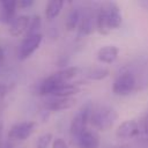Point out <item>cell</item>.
Returning <instances> with one entry per match:
<instances>
[{
	"mask_svg": "<svg viewBox=\"0 0 148 148\" xmlns=\"http://www.w3.org/2000/svg\"><path fill=\"white\" fill-rule=\"evenodd\" d=\"M94 28H96V16L94 18V13L90 10H83L77 27V35L82 37L88 36L94 31Z\"/></svg>",
	"mask_w": 148,
	"mask_h": 148,
	"instance_id": "cell-9",
	"label": "cell"
},
{
	"mask_svg": "<svg viewBox=\"0 0 148 148\" xmlns=\"http://www.w3.org/2000/svg\"><path fill=\"white\" fill-rule=\"evenodd\" d=\"M117 119H118V113L113 108L109 105H101L94 108L89 124L95 130L108 131L113 126Z\"/></svg>",
	"mask_w": 148,
	"mask_h": 148,
	"instance_id": "cell-2",
	"label": "cell"
},
{
	"mask_svg": "<svg viewBox=\"0 0 148 148\" xmlns=\"http://www.w3.org/2000/svg\"><path fill=\"white\" fill-rule=\"evenodd\" d=\"M6 94H7V86L3 83H0V112L2 108V101L6 97Z\"/></svg>",
	"mask_w": 148,
	"mask_h": 148,
	"instance_id": "cell-23",
	"label": "cell"
},
{
	"mask_svg": "<svg viewBox=\"0 0 148 148\" xmlns=\"http://www.w3.org/2000/svg\"><path fill=\"white\" fill-rule=\"evenodd\" d=\"M110 75V71L106 67L103 66H98V67H92L90 69H88L86 76L90 80H95V81H101L104 80L105 77H108Z\"/></svg>",
	"mask_w": 148,
	"mask_h": 148,
	"instance_id": "cell-18",
	"label": "cell"
},
{
	"mask_svg": "<svg viewBox=\"0 0 148 148\" xmlns=\"http://www.w3.org/2000/svg\"><path fill=\"white\" fill-rule=\"evenodd\" d=\"M92 110H94L92 103L87 102L80 108V110L73 117L71 125H69V133L73 139H76L80 134H82L86 130H88V124L90 123Z\"/></svg>",
	"mask_w": 148,
	"mask_h": 148,
	"instance_id": "cell-3",
	"label": "cell"
},
{
	"mask_svg": "<svg viewBox=\"0 0 148 148\" xmlns=\"http://www.w3.org/2000/svg\"><path fill=\"white\" fill-rule=\"evenodd\" d=\"M123 21L121 12L114 2L103 3L96 13V29L101 35H109L119 29Z\"/></svg>",
	"mask_w": 148,
	"mask_h": 148,
	"instance_id": "cell-1",
	"label": "cell"
},
{
	"mask_svg": "<svg viewBox=\"0 0 148 148\" xmlns=\"http://www.w3.org/2000/svg\"><path fill=\"white\" fill-rule=\"evenodd\" d=\"M53 141V135L51 133H44L38 136L36 141V147L37 148H47L50 145H52Z\"/></svg>",
	"mask_w": 148,
	"mask_h": 148,
	"instance_id": "cell-21",
	"label": "cell"
},
{
	"mask_svg": "<svg viewBox=\"0 0 148 148\" xmlns=\"http://www.w3.org/2000/svg\"><path fill=\"white\" fill-rule=\"evenodd\" d=\"M80 72V68L77 66H69V67H65L60 71H58V75L60 76L62 82H69L72 79H74Z\"/></svg>",
	"mask_w": 148,
	"mask_h": 148,
	"instance_id": "cell-19",
	"label": "cell"
},
{
	"mask_svg": "<svg viewBox=\"0 0 148 148\" xmlns=\"http://www.w3.org/2000/svg\"><path fill=\"white\" fill-rule=\"evenodd\" d=\"M51 146H52V148H69L68 145L66 143V141H65L64 139H61V138H56V139H53Z\"/></svg>",
	"mask_w": 148,
	"mask_h": 148,
	"instance_id": "cell-22",
	"label": "cell"
},
{
	"mask_svg": "<svg viewBox=\"0 0 148 148\" xmlns=\"http://www.w3.org/2000/svg\"><path fill=\"white\" fill-rule=\"evenodd\" d=\"M136 86V79L133 72L123 71L120 72L113 83H112V92L117 96H127L130 95Z\"/></svg>",
	"mask_w": 148,
	"mask_h": 148,
	"instance_id": "cell-4",
	"label": "cell"
},
{
	"mask_svg": "<svg viewBox=\"0 0 148 148\" xmlns=\"http://www.w3.org/2000/svg\"><path fill=\"white\" fill-rule=\"evenodd\" d=\"M36 126L37 124L35 121H22L14 124L8 131V138L10 140L24 141L35 132Z\"/></svg>",
	"mask_w": 148,
	"mask_h": 148,
	"instance_id": "cell-5",
	"label": "cell"
},
{
	"mask_svg": "<svg viewBox=\"0 0 148 148\" xmlns=\"http://www.w3.org/2000/svg\"><path fill=\"white\" fill-rule=\"evenodd\" d=\"M1 148H14V147H13V143L10 141H5L1 146Z\"/></svg>",
	"mask_w": 148,
	"mask_h": 148,
	"instance_id": "cell-26",
	"label": "cell"
},
{
	"mask_svg": "<svg viewBox=\"0 0 148 148\" xmlns=\"http://www.w3.org/2000/svg\"><path fill=\"white\" fill-rule=\"evenodd\" d=\"M141 132L143 133V135H147L148 134V113L142 119V128H141Z\"/></svg>",
	"mask_w": 148,
	"mask_h": 148,
	"instance_id": "cell-25",
	"label": "cell"
},
{
	"mask_svg": "<svg viewBox=\"0 0 148 148\" xmlns=\"http://www.w3.org/2000/svg\"><path fill=\"white\" fill-rule=\"evenodd\" d=\"M140 133H141L140 125L134 119L123 121L116 130V136L118 139H132L138 136Z\"/></svg>",
	"mask_w": 148,
	"mask_h": 148,
	"instance_id": "cell-7",
	"label": "cell"
},
{
	"mask_svg": "<svg viewBox=\"0 0 148 148\" xmlns=\"http://www.w3.org/2000/svg\"><path fill=\"white\" fill-rule=\"evenodd\" d=\"M81 14H82V10L77 7H74L69 10L67 18H66V22H65V27L68 31H74L75 29H77L79 23H80V18H81Z\"/></svg>",
	"mask_w": 148,
	"mask_h": 148,
	"instance_id": "cell-16",
	"label": "cell"
},
{
	"mask_svg": "<svg viewBox=\"0 0 148 148\" xmlns=\"http://www.w3.org/2000/svg\"><path fill=\"white\" fill-rule=\"evenodd\" d=\"M34 5V1L32 0H20L17 1V7L18 8H29Z\"/></svg>",
	"mask_w": 148,
	"mask_h": 148,
	"instance_id": "cell-24",
	"label": "cell"
},
{
	"mask_svg": "<svg viewBox=\"0 0 148 148\" xmlns=\"http://www.w3.org/2000/svg\"><path fill=\"white\" fill-rule=\"evenodd\" d=\"M2 60H3V50L0 47V64L2 62Z\"/></svg>",
	"mask_w": 148,
	"mask_h": 148,
	"instance_id": "cell-27",
	"label": "cell"
},
{
	"mask_svg": "<svg viewBox=\"0 0 148 148\" xmlns=\"http://www.w3.org/2000/svg\"><path fill=\"white\" fill-rule=\"evenodd\" d=\"M42 27V20L38 15H32L30 17V22L28 25V30H27V36L29 35H35V34H39V29Z\"/></svg>",
	"mask_w": 148,
	"mask_h": 148,
	"instance_id": "cell-20",
	"label": "cell"
},
{
	"mask_svg": "<svg viewBox=\"0 0 148 148\" xmlns=\"http://www.w3.org/2000/svg\"><path fill=\"white\" fill-rule=\"evenodd\" d=\"M119 49L116 45H104L97 51V60L103 64H112L117 60Z\"/></svg>",
	"mask_w": 148,
	"mask_h": 148,
	"instance_id": "cell-15",
	"label": "cell"
},
{
	"mask_svg": "<svg viewBox=\"0 0 148 148\" xmlns=\"http://www.w3.org/2000/svg\"><path fill=\"white\" fill-rule=\"evenodd\" d=\"M80 83L79 82H65L59 84L53 92L51 94L52 97H59V98H71L74 95L80 92Z\"/></svg>",
	"mask_w": 148,
	"mask_h": 148,
	"instance_id": "cell-12",
	"label": "cell"
},
{
	"mask_svg": "<svg viewBox=\"0 0 148 148\" xmlns=\"http://www.w3.org/2000/svg\"><path fill=\"white\" fill-rule=\"evenodd\" d=\"M29 22H30V16H28V15L16 16L15 20L9 24V28H8L9 35L13 37H18V36L23 35L24 32L27 34Z\"/></svg>",
	"mask_w": 148,
	"mask_h": 148,
	"instance_id": "cell-14",
	"label": "cell"
},
{
	"mask_svg": "<svg viewBox=\"0 0 148 148\" xmlns=\"http://www.w3.org/2000/svg\"><path fill=\"white\" fill-rule=\"evenodd\" d=\"M43 40L42 34H35V35H29L25 36V38L22 40L20 49H18V59L20 60H25L28 59L40 45Z\"/></svg>",
	"mask_w": 148,
	"mask_h": 148,
	"instance_id": "cell-6",
	"label": "cell"
},
{
	"mask_svg": "<svg viewBox=\"0 0 148 148\" xmlns=\"http://www.w3.org/2000/svg\"><path fill=\"white\" fill-rule=\"evenodd\" d=\"M74 140L77 148H98L99 146V136L92 130H86Z\"/></svg>",
	"mask_w": 148,
	"mask_h": 148,
	"instance_id": "cell-10",
	"label": "cell"
},
{
	"mask_svg": "<svg viewBox=\"0 0 148 148\" xmlns=\"http://www.w3.org/2000/svg\"><path fill=\"white\" fill-rule=\"evenodd\" d=\"M64 7V1L61 0H51L46 3V7H45V16L47 20H53L56 18L61 9Z\"/></svg>",
	"mask_w": 148,
	"mask_h": 148,
	"instance_id": "cell-17",
	"label": "cell"
},
{
	"mask_svg": "<svg viewBox=\"0 0 148 148\" xmlns=\"http://www.w3.org/2000/svg\"><path fill=\"white\" fill-rule=\"evenodd\" d=\"M61 83H65L61 81L60 76L58 75V73H53L50 76L45 77L38 86V94L40 96H51V94L53 92V90Z\"/></svg>",
	"mask_w": 148,
	"mask_h": 148,
	"instance_id": "cell-11",
	"label": "cell"
},
{
	"mask_svg": "<svg viewBox=\"0 0 148 148\" xmlns=\"http://www.w3.org/2000/svg\"><path fill=\"white\" fill-rule=\"evenodd\" d=\"M75 102L76 99L74 97H71V98L52 97L51 99L45 102L44 108L46 111H64V110H67L74 106Z\"/></svg>",
	"mask_w": 148,
	"mask_h": 148,
	"instance_id": "cell-13",
	"label": "cell"
},
{
	"mask_svg": "<svg viewBox=\"0 0 148 148\" xmlns=\"http://www.w3.org/2000/svg\"><path fill=\"white\" fill-rule=\"evenodd\" d=\"M17 1L15 0H2L0 1V22L10 24L16 17Z\"/></svg>",
	"mask_w": 148,
	"mask_h": 148,
	"instance_id": "cell-8",
	"label": "cell"
},
{
	"mask_svg": "<svg viewBox=\"0 0 148 148\" xmlns=\"http://www.w3.org/2000/svg\"><path fill=\"white\" fill-rule=\"evenodd\" d=\"M1 134H2V125L0 124V148L2 146V142H1Z\"/></svg>",
	"mask_w": 148,
	"mask_h": 148,
	"instance_id": "cell-28",
	"label": "cell"
}]
</instances>
